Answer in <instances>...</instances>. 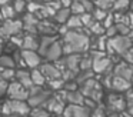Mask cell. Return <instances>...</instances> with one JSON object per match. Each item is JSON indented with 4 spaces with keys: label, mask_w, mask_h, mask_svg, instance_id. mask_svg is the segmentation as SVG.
<instances>
[{
    "label": "cell",
    "mask_w": 133,
    "mask_h": 117,
    "mask_svg": "<svg viewBox=\"0 0 133 117\" xmlns=\"http://www.w3.org/2000/svg\"><path fill=\"white\" fill-rule=\"evenodd\" d=\"M62 56H64L63 54V46H62L60 39L57 37V39L49 46V49L44 51L43 60L44 61H56V60H59Z\"/></svg>",
    "instance_id": "obj_12"
},
{
    "label": "cell",
    "mask_w": 133,
    "mask_h": 117,
    "mask_svg": "<svg viewBox=\"0 0 133 117\" xmlns=\"http://www.w3.org/2000/svg\"><path fill=\"white\" fill-rule=\"evenodd\" d=\"M129 10L133 13V0H130V4H129Z\"/></svg>",
    "instance_id": "obj_44"
},
{
    "label": "cell",
    "mask_w": 133,
    "mask_h": 117,
    "mask_svg": "<svg viewBox=\"0 0 133 117\" xmlns=\"http://www.w3.org/2000/svg\"><path fill=\"white\" fill-rule=\"evenodd\" d=\"M92 17H93V20H95V22H103L104 20V17L107 16V14H109V11H106V10H102V9H97V7H95L92 10Z\"/></svg>",
    "instance_id": "obj_33"
},
{
    "label": "cell",
    "mask_w": 133,
    "mask_h": 117,
    "mask_svg": "<svg viewBox=\"0 0 133 117\" xmlns=\"http://www.w3.org/2000/svg\"><path fill=\"white\" fill-rule=\"evenodd\" d=\"M15 80H16L17 83H20L23 87H26L27 90H29V88L33 86L32 79H30V71L26 70V68H16Z\"/></svg>",
    "instance_id": "obj_20"
},
{
    "label": "cell",
    "mask_w": 133,
    "mask_h": 117,
    "mask_svg": "<svg viewBox=\"0 0 133 117\" xmlns=\"http://www.w3.org/2000/svg\"><path fill=\"white\" fill-rule=\"evenodd\" d=\"M3 53V43H2V40H0V54Z\"/></svg>",
    "instance_id": "obj_45"
},
{
    "label": "cell",
    "mask_w": 133,
    "mask_h": 117,
    "mask_svg": "<svg viewBox=\"0 0 133 117\" xmlns=\"http://www.w3.org/2000/svg\"><path fill=\"white\" fill-rule=\"evenodd\" d=\"M23 33V23L20 19H9L0 23V40H7L12 36Z\"/></svg>",
    "instance_id": "obj_7"
},
{
    "label": "cell",
    "mask_w": 133,
    "mask_h": 117,
    "mask_svg": "<svg viewBox=\"0 0 133 117\" xmlns=\"http://www.w3.org/2000/svg\"><path fill=\"white\" fill-rule=\"evenodd\" d=\"M20 54H22V59H23L24 67L27 68H37L44 61L43 57L36 50H22L20 49Z\"/></svg>",
    "instance_id": "obj_11"
},
{
    "label": "cell",
    "mask_w": 133,
    "mask_h": 117,
    "mask_svg": "<svg viewBox=\"0 0 133 117\" xmlns=\"http://www.w3.org/2000/svg\"><path fill=\"white\" fill-rule=\"evenodd\" d=\"M79 91L83 94L84 99L92 100L96 104H102V100L104 97L103 87H102L100 81L96 77H92V79L86 80L83 84H80L79 86Z\"/></svg>",
    "instance_id": "obj_2"
},
{
    "label": "cell",
    "mask_w": 133,
    "mask_h": 117,
    "mask_svg": "<svg viewBox=\"0 0 133 117\" xmlns=\"http://www.w3.org/2000/svg\"><path fill=\"white\" fill-rule=\"evenodd\" d=\"M104 99V103L106 104L103 106L106 113H123L126 110V100H124V96L117 91H113V93H107Z\"/></svg>",
    "instance_id": "obj_6"
},
{
    "label": "cell",
    "mask_w": 133,
    "mask_h": 117,
    "mask_svg": "<svg viewBox=\"0 0 133 117\" xmlns=\"http://www.w3.org/2000/svg\"><path fill=\"white\" fill-rule=\"evenodd\" d=\"M23 23V31L29 34H37V23L39 19L33 13H26L22 19Z\"/></svg>",
    "instance_id": "obj_16"
},
{
    "label": "cell",
    "mask_w": 133,
    "mask_h": 117,
    "mask_svg": "<svg viewBox=\"0 0 133 117\" xmlns=\"http://www.w3.org/2000/svg\"><path fill=\"white\" fill-rule=\"evenodd\" d=\"M115 27H116L117 34H120V36H127V33H129V30H130L129 26H127V24H123V23H116Z\"/></svg>",
    "instance_id": "obj_37"
},
{
    "label": "cell",
    "mask_w": 133,
    "mask_h": 117,
    "mask_svg": "<svg viewBox=\"0 0 133 117\" xmlns=\"http://www.w3.org/2000/svg\"><path fill=\"white\" fill-rule=\"evenodd\" d=\"M50 117H62V116H50Z\"/></svg>",
    "instance_id": "obj_46"
},
{
    "label": "cell",
    "mask_w": 133,
    "mask_h": 117,
    "mask_svg": "<svg viewBox=\"0 0 133 117\" xmlns=\"http://www.w3.org/2000/svg\"><path fill=\"white\" fill-rule=\"evenodd\" d=\"M127 39H129L130 43L133 44V29H130V30H129V33H127Z\"/></svg>",
    "instance_id": "obj_43"
},
{
    "label": "cell",
    "mask_w": 133,
    "mask_h": 117,
    "mask_svg": "<svg viewBox=\"0 0 133 117\" xmlns=\"http://www.w3.org/2000/svg\"><path fill=\"white\" fill-rule=\"evenodd\" d=\"M30 111V106L24 100H4V103L0 104V113L2 116L9 114H17V116H27Z\"/></svg>",
    "instance_id": "obj_3"
},
{
    "label": "cell",
    "mask_w": 133,
    "mask_h": 117,
    "mask_svg": "<svg viewBox=\"0 0 133 117\" xmlns=\"http://www.w3.org/2000/svg\"><path fill=\"white\" fill-rule=\"evenodd\" d=\"M30 79H32V83L33 86H40V87H43V86H46V79H44V76L42 74V71L37 68H30Z\"/></svg>",
    "instance_id": "obj_22"
},
{
    "label": "cell",
    "mask_w": 133,
    "mask_h": 117,
    "mask_svg": "<svg viewBox=\"0 0 133 117\" xmlns=\"http://www.w3.org/2000/svg\"><path fill=\"white\" fill-rule=\"evenodd\" d=\"M87 30H89L90 36H95V37L103 36V34H104V27H103V24H102L100 22H93L92 26H90Z\"/></svg>",
    "instance_id": "obj_28"
},
{
    "label": "cell",
    "mask_w": 133,
    "mask_h": 117,
    "mask_svg": "<svg viewBox=\"0 0 133 117\" xmlns=\"http://www.w3.org/2000/svg\"><path fill=\"white\" fill-rule=\"evenodd\" d=\"M130 0H115L113 3L112 11H119V13H126V10H129Z\"/></svg>",
    "instance_id": "obj_27"
},
{
    "label": "cell",
    "mask_w": 133,
    "mask_h": 117,
    "mask_svg": "<svg viewBox=\"0 0 133 117\" xmlns=\"http://www.w3.org/2000/svg\"><path fill=\"white\" fill-rule=\"evenodd\" d=\"M60 2V6L62 7H69L70 3H72V0H59Z\"/></svg>",
    "instance_id": "obj_41"
},
{
    "label": "cell",
    "mask_w": 133,
    "mask_h": 117,
    "mask_svg": "<svg viewBox=\"0 0 133 117\" xmlns=\"http://www.w3.org/2000/svg\"><path fill=\"white\" fill-rule=\"evenodd\" d=\"M127 24H129L130 29H133V13H132V11L127 13Z\"/></svg>",
    "instance_id": "obj_40"
},
{
    "label": "cell",
    "mask_w": 133,
    "mask_h": 117,
    "mask_svg": "<svg viewBox=\"0 0 133 117\" xmlns=\"http://www.w3.org/2000/svg\"><path fill=\"white\" fill-rule=\"evenodd\" d=\"M112 74L119 76L124 80H129L132 83L133 79V64L127 63L126 60H119L117 63H113V68H112Z\"/></svg>",
    "instance_id": "obj_10"
},
{
    "label": "cell",
    "mask_w": 133,
    "mask_h": 117,
    "mask_svg": "<svg viewBox=\"0 0 133 117\" xmlns=\"http://www.w3.org/2000/svg\"><path fill=\"white\" fill-rule=\"evenodd\" d=\"M63 54H83L90 50V33L86 27L67 30L60 39Z\"/></svg>",
    "instance_id": "obj_1"
},
{
    "label": "cell",
    "mask_w": 133,
    "mask_h": 117,
    "mask_svg": "<svg viewBox=\"0 0 133 117\" xmlns=\"http://www.w3.org/2000/svg\"><path fill=\"white\" fill-rule=\"evenodd\" d=\"M129 88H132V83L129 80H124L119 76L112 74V81H110V90L117 91V93H124Z\"/></svg>",
    "instance_id": "obj_18"
},
{
    "label": "cell",
    "mask_w": 133,
    "mask_h": 117,
    "mask_svg": "<svg viewBox=\"0 0 133 117\" xmlns=\"http://www.w3.org/2000/svg\"><path fill=\"white\" fill-rule=\"evenodd\" d=\"M22 50H36L39 49V37L37 34H23V40H22Z\"/></svg>",
    "instance_id": "obj_19"
},
{
    "label": "cell",
    "mask_w": 133,
    "mask_h": 117,
    "mask_svg": "<svg viewBox=\"0 0 133 117\" xmlns=\"http://www.w3.org/2000/svg\"><path fill=\"white\" fill-rule=\"evenodd\" d=\"M26 6H27L26 0H12V7L15 10L16 16L17 14H23L26 11Z\"/></svg>",
    "instance_id": "obj_30"
},
{
    "label": "cell",
    "mask_w": 133,
    "mask_h": 117,
    "mask_svg": "<svg viewBox=\"0 0 133 117\" xmlns=\"http://www.w3.org/2000/svg\"><path fill=\"white\" fill-rule=\"evenodd\" d=\"M15 73H16V68H3L2 73H0V77L6 81H13L15 80Z\"/></svg>",
    "instance_id": "obj_34"
},
{
    "label": "cell",
    "mask_w": 133,
    "mask_h": 117,
    "mask_svg": "<svg viewBox=\"0 0 133 117\" xmlns=\"http://www.w3.org/2000/svg\"><path fill=\"white\" fill-rule=\"evenodd\" d=\"M93 3H95V7L106 10V11H112L115 0H93Z\"/></svg>",
    "instance_id": "obj_32"
},
{
    "label": "cell",
    "mask_w": 133,
    "mask_h": 117,
    "mask_svg": "<svg viewBox=\"0 0 133 117\" xmlns=\"http://www.w3.org/2000/svg\"><path fill=\"white\" fill-rule=\"evenodd\" d=\"M126 113L129 117H133V106H129V107H126Z\"/></svg>",
    "instance_id": "obj_42"
},
{
    "label": "cell",
    "mask_w": 133,
    "mask_h": 117,
    "mask_svg": "<svg viewBox=\"0 0 133 117\" xmlns=\"http://www.w3.org/2000/svg\"><path fill=\"white\" fill-rule=\"evenodd\" d=\"M80 2V4L83 6L84 11L86 13H92V10L95 9V3H93V0H79Z\"/></svg>",
    "instance_id": "obj_38"
},
{
    "label": "cell",
    "mask_w": 133,
    "mask_h": 117,
    "mask_svg": "<svg viewBox=\"0 0 133 117\" xmlns=\"http://www.w3.org/2000/svg\"><path fill=\"white\" fill-rule=\"evenodd\" d=\"M2 70H3V68H2V67H0V73H2Z\"/></svg>",
    "instance_id": "obj_47"
},
{
    "label": "cell",
    "mask_w": 133,
    "mask_h": 117,
    "mask_svg": "<svg viewBox=\"0 0 133 117\" xmlns=\"http://www.w3.org/2000/svg\"><path fill=\"white\" fill-rule=\"evenodd\" d=\"M6 96L10 100H24L26 101L27 96H29V90L26 87H23L20 83H17L16 80H13V81H9V84H7Z\"/></svg>",
    "instance_id": "obj_9"
},
{
    "label": "cell",
    "mask_w": 133,
    "mask_h": 117,
    "mask_svg": "<svg viewBox=\"0 0 133 117\" xmlns=\"http://www.w3.org/2000/svg\"><path fill=\"white\" fill-rule=\"evenodd\" d=\"M52 114L46 110L44 107H32L27 114V117H50Z\"/></svg>",
    "instance_id": "obj_29"
},
{
    "label": "cell",
    "mask_w": 133,
    "mask_h": 117,
    "mask_svg": "<svg viewBox=\"0 0 133 117\" xmlns=\"http://www.w3.org/2000/svg\"><path fill=\"white\" fill-rule=\"evenodd\" d=\"M70 17V10L69 7H60L59 10L55 11L52 20L56 23V24H64L67 22V19Z\"/></svg>",
    "instance_id": "obj_21"
},
{
    "label": "cell",
    "mask_w": 133,
    "mask_h": 117,
    "mask_svg": "<svg viewBox=\"0 0 133 117\" xmlns=\"http://www.w3.org/2000/svg\"><path fill=\"white\" fill-rule=\"evenodd\" d=\"M80 20H82V24H83V27H86V29H89L90 26H92V23L95 22L90 13H83V14H80Z\"/></svg>",
    "instance_id": "obj_36"
},
{
    "label": "cell",
    "mask_w": 133,
    "mask_h": 117,
    "mask_svg": "<svg viewBox=\"0 0 133 117\" xmlns=\"http://www.w3.org/2000/svg\"><path fill=\"white\" fill-rule=\"evenodd\" d=\"M0 67L2 68H16L15 60H13L12 54L2 53L0 54Z\"/></svg>",
    "instance_id": "obj_25"
},
{
    "label": "cell",
    "mask_w": 133,
    "mask_h": 117,
    "mask_svg": "<svg viewBox=\"0 0 133 117\" xmlns=\"http://www.w3.org/2000/svg\"><path fill=\"white\" fill-rule=\"evenodd\" d=\"M90 117H106V110L102 104H97L92 111H90Z\"/></svg>",
    "instance_id": "obj_35"
},
{
    "label": "cell",
    "mask_w": 133,
    "mask_h": 117,
    "mask_svg": "<svg viewBox=\"0 0 133 117\" xmlns=\"http://www.w3.org/2000/svg\"><path fill=\"white\" fill-rule=\"evenodd\" d=\"M92 77H95V73H93L92 70H79V73L75 76V79H73V80L80 86V84H83L86 80L92 79Z\"/></svg>",
    "instance_id": "obj_26"
},
{
    "label": "cell",
    "mask_w": 133,
    "mask_h": 117,
    "mask_svg": "<svg viewBox=\"0 0 133 117\" xmlns=\"http://www.w3.org/2000/svg\"><path fill=\"white\" fill-rule=\"evenodd\" d=\"M66 27L69 30H79V29H83V24H82L80 16H76V14H70V17L67 19V22L64 23Z\"/></svg>",
    "instance_id": "obj_24"
},
{
    "label": "cell",
    "mask_w": 133,
    "mask_h": 117,
    "mask_svg": "<svg viewBox=\"0 0 133 117\" xmlns=\"http://www.w3.org/2000/svg\"><path fill=\"white\" fill-rule=\"evenodd\" d=\"M39 70L42 71V74L46 79V83L50 81V80L55 79H60L62 77V71L57 68V66L53 61H43L40 66H39Z\"/></svg>",
    "instance_id": "obj_13"
},
{
    "label": "cell",
    "mask_w": 133,
    "mask_h": 117,
    "mask_svg": "<svg viewBox=\"0 0 133 117\" xmlns=\"http://www.w3.org/2000/svg\"><path fill=\"white\" fill-rule=\"evenodd\" d=\"M53 94V91L50 88H47L46 86L40 87V86H32L29 88V96H27V104L32 107H42L46 103V100Z\"/></svg>",
    "instance_id": "obj_4"
},
{
    "label": "cell",
    "mask_w": 133,
    "mask_h": 117,
    "mask_svg": "<svg viewBox=\"0 0 133 117\" xmlns=\"http://www.w3.org/2000/svg\"><path fill=\"white\" fill-rule=\"evenodd\" d=\"M16 13L12 7V3H7V4H2L0 6V20H9V19H15Z\"/></svg>",
    "instance_id": "obj_23"
},
{
    "label": "cell",
    "mask_w": 133,
    "mask_h": 117,
    "mask_svg": "<svg viewBox=\"0 0 133 117\" xmlns=\"http://www.w3.org/2000/svg\"><path fill=\"white\" fill-rule=\"evenodd\" d=\"M132 47H133V44L130 43V40L127 39V36H120V34L107 39V43H106V49L110 53L116 54V56H122V57H123Z\"/></svg>",
    "instance_id": "obj_5"
},
{
    "label": "cell",
    "mask_w": 133,
    "mask_h": 117,
    "mask_svg": "<svg viewBox=\"0 0 133 117\" xmlns=\"http://www.w3.org/2000/svg\"><path fill=\"white\" fill-rule=\"evenodd\" d=\"M60 93H62L60 90L55 91V93H53L52 96L46 100V103L42 106V107H44L50 114H55V116H62L64 107L67 106L66 101H64V99H63V94H60Z\"/></svg>",
    "instance_id": "obj_8"
},
{
    "label": "cell",
    "mask_w": 133,
    "mask_h": 117,
    "mask_svg": "<svg viewBox=\"0 0 133 117\" xmlns=\"http://www.w3.org/2000/svg\"><path fill=\"white\" fill-rule=\"evenodd\" d=\"M62 94H63V99L66 101V104H76V106H83L84 104V97L83 94L77 90H73V91H64V90H60Z\"/></svg>",
    "instance_id": "obj_17"
},
{
    "label": "cell",
    "mask_w": 133,
    "mask_h": 117,
    "mask_svg": "<svg viewBox=\"0 0 133 117\" xmlns=\"http://www.w3.org/2000/svg\"><path fill=\"white\" fill-rule=\"evenodd\" d=\"M37 34L40 36H57V24L52 19L39 20L37 23Z\"/></svg>",
    "instance_id": "obj_15"
},
{
    "label": "cell",
    "mask_w": 133,
    "mask_h": 117,
    "mask_svg": "<svg viewBox=\"0 0 133 117\" xmlns=\"http://www.w3.org/2000/svg\"><path fill=\"white\" fill-rule=\"evenodd\" d=\"M90 108L86 106H76V104H67L64 107L62 117H90Z\"/></svg>",
    "instance_id": "obj_14"
},
{
    "label": "cell",
    "mask_w": 133,
    "mask_h": 117,
    "mask_svg": "<svg viewBox=\"0 0 133 117\" xmlns=\"http://www.w3.org/2000/svg\"><path fill=\"white\" fill-rule=\"evenodd\" d=\"M69 10H70V14H76V16H80V14L86 13L79 0H72V3L69 6Z\"/></svg>",
    "instance_id": "obj_31"
},
{
    "label": "cell",
    "mask_w": 133,
    "mask_h": 117,
    "mask_svg": "<svg viewBox=\"0 0 133 117\" xmlns=\"http://www.w3.org/2000/svg\"><path fill=\"white\" fill-rule=\"evenodd\" d=\"M7 84H9V81H6V80H3L2 77H0V100H2L4 96H6Z\"/></svg>",
    "instance_id": "obj_39"
}]
</instances>
